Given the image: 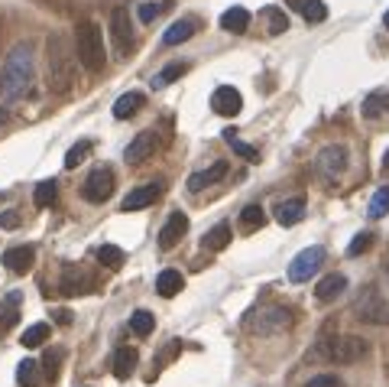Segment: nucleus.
I'll use <instances>...</instances> for the list:
<instances>
[{"label":"nucleus","mask_w":389,"mask_h":387,"mask_svg":"<svg viewBox=\"0 0 389 387\" xmlns=\"http://www.w3.org/2000/svg\"><path fill=\"white\" fill-rule=\"evenodd\" d=\"M33 85V53L26 43H16L10 49V55L0 65V98L16 101L23 98Z\"/></svg>","instance_id":"1"},{"label":"nucleus","mask_w":389,"mask_h":387,"mask_svg":"<svg viewBox=\"0 0 389 387\" xmlns=\"http://www.w3.org/2000/svg\"><path fill=\"white\" fill-rule=\"evenodd\" d=\"M46 78L49 92L55 94H69L75 85V55L69 53V43L59 33L46 39Z\"/></svg>","instance_id":"2"},{"label":"nucleus","mask_w":389,"mask_h":387,"mask_svg":"<svg viewBox=\"0 0 389 387\" xmlns=\"http://www.w3.org/2000/svg\"><path fill=\"white\" fill-rule=\"evenodd\" d=\"M75 53H78V62L91 72V75H98V72L104 69V59H107L104 33H101V26L94 23V20H81V23L75 26Z\"/></svg>","instance_id":"3"},{"label":"nucleus","mask_w":389,"mask_h":387,"mask_svg":"<svg viewBox=\"0 0 389 387\" xmlns=\"http://www.w3.org/2000/svg\"><path fill=\"white\" fill-rule=\"evenodd\" d=\"M354 316L370 325H389V302L383 300L376 287H366L363 293L354 300Z\"/></svg>","instance_id":"4"},{"label":"nucleus","mask_w":389,"mask_h":387,"mask_svg":"<svg viewBox=\"0 0 389 387\" xmlns=\"http://www.w3.org/2000/svg\"><path fill=\"white\" fill-rule=\"evenodd\" d=\"M289 322H292V312L286 306H266V310L253 312V319L247 325L256 335H276V332H283V329H289Z\"/></svg>","instance_id":"5"},{"label":"nucleus","mask_w":389,"mask_h":387,"mask_svg":"<svg viewBox=\"0 0 389 387\" xmlns=\"http://www.w3.org/2000/svg\"><path fill=\"white\" fill-rule=\"evenodd\" d=\"M344 170H347V147H341V143H328L315 156V173L321 179H328V182H334Z\"/></svg>","instance_id":"6"},{"label":"nucleus","mask_w":389,"mask_h":387,"mask_svg":"<svg viewBox=\"0 0 389 387\" xmlns=\"http://www.w3.org/2000/svg\"><path fill=\"white\" fill-rule=\"evenodd\" d=\"M321 263H325V248H305L302 254H295L292 257V263H289V280L292 283H305V280H312L315 273L321 271Z\"/></svg>","instance_id":"7"},{"label":"nucleus","mask_w":389,"mask_h":387,"mask_svg":"<svg viewBox=\"0 0 389 387\" xmlns=\"http://www.w3.org/2000/svg\"><path fill=\"white\" fill-rule=\"evenodd\" d=\"M81 195L88 202H94V205L107 202L111 195H114V173L107 170V166L91 170V173H88V179H84V186H81Z\"/></svg>","instance_id":"8"},{"label":"nucleus","mask_w":389,"mask_h":387,"mask_svg":"<svg viewBox=\"0 0 389 387\" xmlns=\"http://www.w3.org/2000/svg\"><path fill=\"white\" fill-rule=\"evenodd\" d=\"M366 355V342L357 335H344V339H331V355L328 361L334 364H354Z\"/></svg>","instance_id":"9"},{"label":"nucleus","mask_w":389,"mask_h":387,"mask_svg":"<svg viewBox=\"0 0 389 387\" xmlns=\"http://www.w3.org/2000/svg\"><path fill=\"white\" fill-rule=\"evenodd\" d=\"M111 36H114L117 53H127L133 46V26H130V10L114 7L111 10Z\"/></svg>","instance_id":"10"},{"label":"nucleus","mask_w":389,"mask_h":387,"mask_svg":"<svg viewBox=\"0 0 389 387\" xmlns=\"http://www.w3.org/2000/svg\"><path fill=\"white\" fill-rule=\"evenodd\" d=\"M211 108H214V114L234 117L244 108V98H240V92L234 85H221V88H214V94H211Z\"/></svg>","instance_id":"11"},{"label":"nucleus","mask_w":389,"mask_h":387,"mask_svg":"<svg viewBox=\"0 0 389 387\" xmlns=\"http://www.w3.org/2000/svg\"><path fill=\"white\" fill-rule=\"evenodd\" d=\"M188 231V215L185 212H172L169 215V222L162 225V231H159V248L162 251H172L182 241V234Z\"/></svg>","instance_id":"12"},{"label":"nucleus","mask_w":389,"mask_h":387,"mask_svg":"<svg viewBox=\"0 0 389 387\" xmlns=\"http://www.w3.org/2000/svg\"><path fill=\"white\" fill-rule=\"evenodd\" d=\"M156 153V133L153 131H140L137 137L130 140V147L123 150V160L127 163H143Z\"/></svg>","instance_id":"13"},{"label":"nucleus","mask_w":389,"mask_h":387,"mask_svg":"<svg viewBox=\"0 0 389 387\" xmlns=\"http://www.w3.org/2000/svg\"><path fill=\"white\" fill-rule=\"evenodd\" d=\"M159 192H162L159 182H146V186H137L133 192L127 195V199H123L120 209H123V212H140V209H146V205H153V202L159 199Z\"/></svg>","instance_id":"14"},{"label":"nucleus","mask_w":389,"mask_h":387,"mask_svg":"<svg viewBox=\"0 0 389 387\" xmlns=\"http://www.w3.org/2000/svg\"><path fill=\"white\" fill-rule=\"evenodd\" d=\"M305 218V199L302 195H295V199H286V202H279L276 205V222L283 228H292V225H298Z\"/></svg>","instance_id":"15"},{"label":"nucleus","mask_w":389,"mask_h":387,"mask_svg":"<svg viewBox=\"0 0 389 387\" xmlns=\"http://www.w3.org/2000/svg\"><path fill=\"white\" fill-rule=\"evenodd\" d=\"M224 176H227V163L218 160L214 166H208V170L191 173V176H188V189H191V192H201V189L214 186V182H221Z\"/></svg>","instance_id":"16"},{"label":"nucleus","mask_w":389,"mask_h":387,"mask_svg":"<svg viewBox=\"0 0 389 387\" xmlns=\"http://www.w3.org/2000/svg\"><path fill=\"white\" fill-rule=\"evenodd\" d=\"M195 30H198V23H195L191 16H185V20H176V23H172L166 33H162V43H166V46H182V43H188V39L195 36Z\"/></svg>","instance_id":"17"},{"label":"nucleus","mask_w":389,"mask_h":387,"mask_svg":"<svg viewBox=\"0 0 389 387\" xmlns=\"http://www.w3.org/2000/svg\"><path fill=\"white\" fill-rule=\"evenodd\" d=\"M247 26H250V10L247 7H230L221 13V30L234 33V36H244Z\"/></svg>","instance_id":"18"},{"label":"nucleus","mask_w":389,"mask_h":387,"mask_svg":"<svg viewBox=\"0 0 389 387\" xmlns=\"http://www.w3.org/2000/svg\"><path fill=\"white\" fill-rule=\"evenodd\" d=\"M33 261H36V251L30 248V244H20V248H10L7 254H4V263H7L13 273H26L33 267Z\"/></svg>","instance_id":"19"},{"label":"nucleus","mask_w":389,"mask_h":387,"mask_svg":"<svg viewBox=\"0 0 389 387\" xmlns=\"http://www.w3.org/2000/svg\"><path fill=\"white\" fill-rule=\"evenodd\" d=\"M344 290H347V277H344V273H328V277L318 283L315 296H318V302H331V300H337Z\"/></svg>","instance_id":"20"},{"label":"nucleus","mask_w":389,"mask_h":387,"mask_svg":"<svg viewBox=\"0 0 389 387\" xmlns=\"http://www.w3.org/2000/svg\"><path fill=\"white\" fill-rule=\"evenodd\" d=\"M182 290H185V277L179 271H172V267H169V271H162L159 277H156V293L166 296V300H172V296L182 293Z\"/></svg>","instance_id":"21"},{"label":"nucleus","mask_w":389,"mask_h":387,"mask_svg":"<svg viewBox=\"0 0 389 387\" xmlns=\"http://www.w3.org/2000/svg\"><path fill=\"white\" fill-rule=\"evenodd\" d=\"M140 108H143V94H140V92H127V94H120V98L114 101V117H117V121H127V117H133Z\"/></svg>","instance_id":"22"},{"label":"nucleus","mask_w":389,"mask_h":387,"mask_svg":"<svg viewBox=\"0 0 389 387\" xmlns=\"http://www.w3.org/2000/svg\"><path fill=\"white\" fill-rule=\"evenodd\" d=\"M360 114L366 117V121H373V117L380 114H389V92H373L363 98V108H360Z\"/></svg>","instance_id":"23"},{"label":"nucleus","mask_w":389,"mask_h":387,"mask_svg":"<svg viewBox=\"0 0 389 387\" xmlns=\"http://www.w3.org/2000/svg\"><path fill=\"white\" fill-rule=\"evenodd\" d=\"M259 16H263V26H266L269 36H279V33L289 30V13H286V10H279V7H266Z\"/></svg>","instance_id":"24"},{"label":"nucleus","mask_w":389,"mask_h":387,"mask_svg":"<svg viewBox=\"0 0 389 387\" xmlns=\"http://www.w3.org/2000/svg\"><path fill=\"white\" fill-rule=\"evenodd\" d=\"M137 351L133 349H117V355H114V378H120V381H127L130 374H133V368H137Z\"/></svg>","instance_id":"25"},{"label":"nucleus","mask_w":389,"mask_h":387,"mask_svg":"<svg viewBox=\"0 0 389 387\" xmlns=\"http://www.w3.org/2000/svg\"><path fill=\"white\" fill-rule=\"evenodd\" d=\"M201 244H205V251H224L230 244V225H227V222L214 225L211 231L205 234V241H201Z\"/></svg>","instance_id":"26"},{"label":"nucleus","mask_w":389,"mask_h":387,"mask_svg":"<svg viewBox=\"0 0 389 387\" xmlns=\"http://www.w3.org/2000/svg\"><path fill=\"white\" fill-rule=\"evenodd\" d=\"M156 329V316L153 312H146V310H137L133 316H130V332L140 335V339H146V335Z\"/></svg>","instance_id":"27"},{"label":"nucleus","mask_w":389,"mask_h":387,"mask_svg":"<svg viewBox=\"0 0 389 387\" xmlns=\"http://www.w3.org/2000/svg\"><path fill=\"white\" fill-rule=\"evenodd\" d=\"M59 199V182L55 179H46V182H39L36 192H33V202H36V209H49L52 202Z\"/></svg>","instance_id":"28"},{"label":"nucleus","mask_w":389,"mask_h":387,"mask_svg":"<svg viewBox=\"0 0 389 387\" xmlns=\"http://www.w3.org/2000/svg\"><path fill=\"white\" fill-rule=\"evenodd\" d=\"M234 133H237L234 127H227V131H224V140L230 143V150H234L237 156H244L247 163H259V150H256V147H250V143H244V140H237Z\"/></svg>","instance_id":"29"},{"label":"nucleus","mask_w":389,"mask_h":387,"mask_svg":"<svg viewBox=\"0 0 389 387\" xmlns=\"http://www.w3.org/2000/svg\"><path fill=\"white\" fill-rule=\"evenodd\" d=\"M266 225V212H263V205H247L244 212H240V228L244 231H256V228Z\"/></svg>","instance_id":"30"},{"label":"nucleus","mask_w":389,"mask_h":387,"mask_svg":"<svg viewBox=\"0 0 389 387\" xmlns=\"http://www.w3.org/2000/svg\"><path fill=\"white\" fill-rule=\"evenodd\" d=\"M46 339H49V322H36V325H30V329L23 332L20 345H23V349H39Z\"/></svg>","instance_id":"31"},{"label":"nucleus","mask_w":389,"mask_h":387,"mask_svg":"<svg viewBox=\"0 0 389 387\" xmlns=\"http://www.w3.org/2000/svg\"><path fill=\"white\" fill-rule=\"evenodd\" d=\"M182 75H185V65L182 62H172V65H166L162 72H156L150 85H153V88H166V85H172V82H176V78H182Z\"/></svg>","instance_id":"32"},{"label":"nucleus","mask_w":389,"mask_h":387,"mask_svg":"<svg viewBox=\"0 0 389 387\" xmlns=\"http://www.w3.org/2000/svg\"><path fill=\"white\" fill-rule=\"evenodd\" d=\"M98 261L104 263V267H111V271H117V267H123V251L114 248V244H101V248H98Z\"/></svg>","instance_id":"33"},{"label":"nucleus","mask_w":389,"mask_h":387,"mask_svg":"<svg viewBox=\"0 0 389 387\" xmlns=\"http://www.w3.org/2000/svg\"><path fill=\"white\" fill-rule=\"evenodd\" d=\"M88 153H91V140H81V143H75V147L65 153V170H75L78 163L88 160Z\"/></svg>","instance_id":"34"},{"label":"nucleus","mask_w":389,"mask_h":387,"mask_svg":"<svg viewBox=\"0 0 389 387\" xmlns=\"http://www.w3.org/2000/svg\"><path fill=\"white\" fill-rule=\"evenodd\" d=\"M302 16H305L308 23H325L328 20V7L321 0H308L305 7H302Z\"/></svg>","instance_id":"35"},{"label":"nucleus","mask_w":389,"mask_h":387,"mask_svg":"<svg viewBox=\"0 0 389 387\" xmlns=\"http://www.w3.org/2000/svg\"><path fill=\"white\" fill-rule=\"evenodd\" d=\"M36 368H39V364L30 361V358L20 361V364H16V381H20L23 387H36Z\"/></svg>","instance_id":"36"},{"label":"nucleus","mask_w":389,"mask_h":387,"mask_svg":"<svg viewBox=\"0 0 389 387\" xmlns=\"http://www.w3.org/2000/svg\"><path fill=\"white\" fill-rule=\"evenodd\" d=\"M166 7H169V0H162V4H156V0H150V4H140V10H137L140 23H153V20H156V16H159Z\"/></svg>","instance_id":"37"},{"label":"nucleus","mask_w":389,"mask_h":387,"mask_svg":"<svg viewBox=\"0 0 389 387\" xmlns=\"http://www.w3.org/2000/svg\"><path fill=\"white\" fill-rule=\"evenodd\" d=\"M389 212V186H383L380 192L370 199V218H383Z\"/></svg>","instance_id":"38"},{"label":"nucleus","mask_w":389,"mask_h":387,"mask_svg":"<svg viewBox=\"0 0 389 387\" xmlns=\"http://www.w3.org/2000/svg\"><path fill=\"white\" fill-rule=\"evenodd\" d=\"M81 287H84V277L78 271H65V277H62V293L65 296H75V293H81Z\"/></svg>","instance_id":"39"},{"label":"nucleus","mask_w":389,"mask_h":387,"mask_svg":"<svg viewBox=\"0 0 389 387\" xmlns=\"http://www.w3.org/2000/svg\"><path fill=\"white\" fill-rule=\"evenodd\" d=\"M370 248H373V234H370V231H360L357 238L351 241V248H347V254H351V257H360V254H363V251H370Z\"/></svg>","instance_id":"40"},{"label":"nucleus","mask_w":389,"mask_h":387,"mask_svg":"<svg viewBox=\"0 0 389 387\" xmlns=\"http://www.w3.org/2000/svg\"><path fill=\"white\" fill-rule=\"evenodd\" d=\"M23 225V215H20V212H0V228H7V231H13V228H20Z\"/></svg>","instance_id":"41"},{"label":"nucleus","mask_w":389,"mask_h":387,"mask_svg":"<svg viewBox=\"0 0 389 387\" xmlns=\"http://www.w3.org/2000/svg\"><path fill=\"white\" fill-rule=\"evenodd\" d=\"M305 387H341V381H337L334 374H315Z\"/></svg>","instance_id":"42"},{"label":"nucleus","mask_w":389,"mask_h":387,"mask_svg":"<svg viewBox=\"0 0 389 387\" xmlns=\"http://www.w3.org/2000/svg\"><path fill=\"white\" fill-rule=\"evenodd\" d=\"M62 358H65V355H62V351H55V355H52V351H49V355H46V364H49V374H52V378H55V364H59Z\"/></svg>","instance_id":"43"},{"label":"nucleus","mask_w":389,"mask_h":387,"mask_svg":"<svg viewBox=\"0 0 389 387\" xmlns=\"http://www.w3.org/2000/svg\"><path fill=\"white\" fill-rule=\"evenodd\" d=\"M55 322H59V325H72V312L69 310H55Z\"/></svg>","instance_id":"44"},{"label":"nucleus","mask_w":389,"mask_h":387,"mask_svg":"<svg viewBox=\"0 0 389 387\" xmlns=\"http://www.w3.org/2000/svg\"><path fill=\"white\" fill-rule=\"evenodd\" d=\"M286 4H289V7H292V10H298V13H302V7H305L308 0H286Z\"/></svg>","instance_id":"45"},{"label":"nucleus","mask_w":389,"mask_h":387,"mask_svg":"<svg viewBox=\"0 0 389 387\" xmlns=\"http://www.w3.org/2000/svg\"><path fill=\"white\" fill-rule=\"evenodd\" d=\"M383 170H389V150H386V156H383Z\"/></svg>","instance_id":"46"},{"label":"nucleus","mask_w":389,"mask_h":387,"mask_svg":"<svg viewBox=\"0 0 389 387\" xmlns=\"http://www.w3.org/2000/svg\"><path fill=\"white\" fill-rule=\"evenodd\" d=\"M4 121H7V111H4V108H0V124H4Z\"/></svg>","instance_id":"47"},{"label":"nucleus","mask_w":389,"mask_h":387,"mask_svg":"<svg viewBox=\"0 0 389 387\" xmlns=\"http://www.w3.org/2000/svg\"><path fill=\"white\" fill-rule=\"evenodd\" d=\"M383 23H386V30H389V10H386V16H383Z\"/></svg>","instance_id":"48"},{"label":"nucleus","mask_w":389,"mask_h":387,"mask_svg":"<svg viewBox=\"0 0 389 387\" xmlns=\"http://www.w3.org/2000/svg\"><path fill=\"white\" fill-rule=\"evenodd\" d=\"M386 280H389V263H386Z\"/></svg>","instance_id":"49"}]
</instances>
